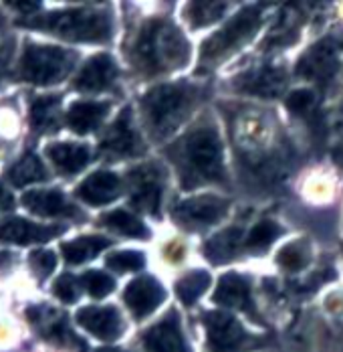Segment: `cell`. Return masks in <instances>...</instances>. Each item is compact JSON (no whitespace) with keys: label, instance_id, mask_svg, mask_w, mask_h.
Returning <instances> with one entry per match:
<instances>
[{"label":"cell","instance_id":"cell-1","mask_svg":"<svg viewBox=\"0 0 343 352\" xmlns=\"http://www.w3.org/2000/svg\"><path fill=\"white\" fill-rule=\"evenodd\" d=\"M220 111L226 118L242 182L259 195L281 190L297 166V152L279 116L250 104H220Z\"/></svg>","mask_w":343,"mask_h":352},{"label":"cell","instance_id":"cell-2","mask_svg":"<svg viewBox=\"0 0 343 352\" xmlns=\"http://www.w3.org/2000/svg\"><path fill=\"white\" fill-rule=\"evenodd\" d=\"M164 156L176 168L180 188L186 192L200 186L230 188L224 142L210 111H204L180 138L168 144Z\"/></svg>","mask_w":343,"mask_h":352},{"label":"cell","instance_id":"cell-3","mask_svg":"<svg viewBox=\"0 0 343 352\" xmlns=\"http://www.w3.org/2000/svg\"><path fill=\"white\" fill-rule=\"evenodd\" d=\"M126 53L137 77L152 79L184 69L190 61L192 47L170 16H150L137 25Z\"/></svg>","mask_w":343,"mask_h":352},{"label":"cell","instance_id":"cell-4","mask_svg":"<svg viewBox=\"0 0 343 352\" xmlns=\"http://www.w3.org/2000/svg\"><path fill=\"white\" fill-rule=\"evenodd\" d=\"M206 83L172 81L147 89L139 98L143 128L154 142H164L176 134L208 98Z\"/></svg>","mask_w":343,"mask_h":352},{"label":"cell","instance_id":"cell-5","mask_svg":"<svg viewBox=\"0 0 343 352\" xmlns=\"http://www.w3.org/2000/svg\"><path fill=\"white\" fill-rule=\"evenodd\" d=\"M267 12H269V4H250L240 8L224 27H220L202 43L196 71L202 75L206 71L216 69L244 45H248L265 25Z\"/></svg>","mask_w":343,"mask_h":352},{"label":"cell","instance_id":"cell-6","mask_svg":"<svg viewBox=\"0 0 343 352\" xmlns=\"http://www.w3.org/2000/svg\"><path fill=\"white\" fill-rule=\"evenodd\" d=\"M29 25L77 43H107L115 29L113 12L109 8L91 6L51 12L47 16L34 19Z\"/></svg>","mask_w":343,"mask_h":352},{"label":"cell","instance_id":"cell-7","mask_svg":"<svg viewBox=\"0 0 343 352\" xmlns=\"http://www.w3.org/2000/svg\"><path fill=\"white\" fill-rule=\"evenodd\" d=\"M295 75L311 81L321 91L331 89L343 75V41L325 36L301 55Z\"/></svg>","mask_w":343,"mask_h":352},{"label":"cell","instance_id":"cell-8","mask_svg":"<svg viewBox=\"0 0 343 352\" xmlns=\"http://www.w3.org/2000/svg\"><path fill=\"white\" fill-rule=\"evenodd\" d=\"M202 326L206 330V346L210 352H250L267 346L271 340L244 330L228 312H202Z\"/></svg>","mask_w":343,"mask_h":352},{"label":"cell","instance_id":"cell-9","mask_svg":"<svg viewBox=\"0 0 343 352\" xmlns=\"http://www.w3.org/2000/svg\"><path fill=\"white\" fill-rule=\"evenodd\" d=\"M75 61L77 55L67 49L55 45H29L23 55L21 73L27 81L36 85H51L65 79Z\"/></svg>","mask_w":343,"mask_h":352},{"label":"cell","instance_id":"cell-10","mask_svg":"<svg viewBox=\"0 0 343 352\" xmlns=\"http://www.w3.org/2000/svg\"><path fill=\"white\" fill-rule=\"evenodd\" d=\"M130 182V203L139 212L162 217V207L166 199L168 173L160 162H145L128 173Z\"/></svg>","mask_w":343,"mask_h":352},{"label":"cell","instance_id":"cell-11","mask_svg":"<svg viewBox=\"0 0 343 352\" xmlns=\"http://www.w3.org/2000/svg\"><path fill=\"white\" fill-rule=\"evenodd\" d=\"M233 207L230 199L218 195H198L194 199H184L174 203L170 209L172 219L184 231H206L218 225Z\"/></svg>","mask_w":343,"mask_h":352},{"label":"cell","instance_id":"cell-12","mask_svg":"<svg viewBox=\"0 0 343 352\" xmlns=\"http://www.w3.org/2000/svg\"><path fill=\"white\" fill-rule=\"evenodd\" d=\"M287 83H289L287 67L269 61V63H261L257 67L237 73L235 77L226 81V89L235 94L263 98V100H274L285 91Z\"/></svg>","mask_w":343,"mask_h":352},{"label":"cell","instance_id":"cell-13","mask_svg":"<svg viewBox=\"0 0 343 352\" xmlns=\"http://www.w3.org/2000/svg\"><path fill=\"white\" fill-rule=\"evenodd\" d=\"M147 146L141 140L134 124V109L128 106L119 111L115 122L109 126L105 138L99 144L102 156L109 160H121V158H137L145 154Z\"/></svg>","mask_w":343,"mask_h":352},{"label":"cell","instance_id":"cell-14","mask_svg":"<svg viewBox=\"0 0 343 352\" xmlns=\"http://www.w3.org/2000/svg\"><path fill=\"white\" fill-rule=\"evenodd\" d=\"M212 302L224 308L239 310L250 318L255 324L267 326L265 318L259 314V308L252 300V280L248 276H240L237 272L224 274L212 294Z\"/></svg>","mask_w":343,"mask_h":352},{"label":"cell","instance_id":"cell-15","mask_svg":"<svg viewBox=\"0 0 343 352\" xmlns=\"http://www.w3.org/2000/svg\"><path fill=\"white\" fill-rule=\"evenodd\" d=\"M139 342L143 352H192L176 308H170L154 326H150L141 334Z\"/></svg>","mask_w":343,"mask_h":352},{"label":"cell","instance_id":"cell-16","mask_svg":"<svg viewBox=\"0 0 343 352\" xmlns=\"http://www.w3.org/2000/svg\"><path fill=\"white\" fill-rule=\"evenodd\" d=\"M126 306L130 308L132 316L137 322L154 314L166 300V289L164 285L152 276H141L130 283L123 292Z\"/></svg>","mask_w":343,"mask_h":352},{"label":"cell","instance_id":"cell-17","mask_svg":"<svg viewBox=\"0 0 343 352\" xmlns=\"http://www.w3.org/2000/svg\"><path fill=\"white\" fill-rule=\"evenodd\" d=\"M77 322L87 332L97 336L99 340L111 342L121 338L126 330V322L115 306H87L77 312Z\"/></svg>","mask_w":343,"mask_h":352},{"label":"cell","instance_id":"cell-18","mask_svg":"<svg viewBox=\"0 0 343 352\" xmlns=\"http://www.w3.org/2000/svg\"><path fill=\"white\" fill-rule=\"evenodd\" d=\"M117 77H119V69L113 57L107 53H99V55H93L83 65V69L79 71V75L73 81V87L77 91H87V94L107 91L115 85Z\"/></svg>","mask_w":343,"mask_h":352},{"label":"cell","instance_id":"cell-19","mask_svg":"<svg viewBox=\"0 0 343 352\" xmlns=\"http://www.w3.org/2000/svg\"><path fill=\"white\" fill-rule=\"evenodd\" d=\"M305 10L295 6H287L281 10L279 21L274 23V27L269 31V35L263 38L261 51L263 53H273L279 49H285L289 45H295L297 38L301 35V29L305 25Z\"/></svg>","mask_w":343,"mask_h":352},{"label":"cell","instance_id":"cell-20","mask_svg":"<svg viewBox=\"0 0 343 352\" xmlns=\"http://www.w3.org/2000/svg\"><path fill=\"white\" fill-rule=\"evenodd\" d=\"M285 104H287V109L295 118H301V120L307 122L315 144H323V142L327 140L325 138V124H323L321 109L317 106V94H315V89L299 87V89H295V91H291L287 96V102Z\"/></svg>","mask_w":343,"mask_h":352},{"label":"cell","instance_id":"cell-21","mask_svg":"<svg viewBox=\"0 0 343 352\" xmlns=\"http://www.w3.org/2000/svg\"><path fill=\"white\" fill-rule=\"evenodd\" d=\"M61 231H65V227L36 225V223L27 221V219L14 217V219H8L0 225V241H10L16 245H31V243L49 241L55 235H59Z\"/></svg>","mask_w":343,"mask_h":352},{"label":"cell","instance_id":"cell-22","mask_svg":"<svg viewBox=\"0 0 343 352\" xmlns=\"http://www.w3.org/2000/svg\"><path fill=\"white\" fill-rule=\"evenodd\" d=\"M121 192H123L121 178L115 173H109V170L93 173L91 176H87L77 188V197L81 201H85L87 205H93V207H102V205L115 201Z\"/></svg>","mask_w":343,"mask_h":352},{"label":"cell","instance_id":"cell-23","mask_svg":"<svg viewBox=\"0 0 343 352\" xmlns=\"http://www.w3.org/2000/svg\"><path fill=\"white\" fill-rule=\"evenodd\" d=\"M242 245H244V227L237 223V225H230L228 229L212 235L210 239H206L202 245V253L210 263L222 265V263L237 259L239 251H242Z\"/></svg>","mask_w":343,"mask_h":352},{"label":"cell","instance_id":"cell-24","mask_svg":"<svg viewBox=\"0 0 343 352\" xmlns=\"http://www.w3.org/2000/svg\"><path fill=\"white\" fill-rule=\"evenodd\" d=\"M23 203L40 217H81L77 207H73L59 190H29L23 197Z\"/></svg>","mask_w":343,"mask_h":352},{"label":"cell","instance_id":"cell-25","mask_svg":"<svg viewBox=\"0 0 343 352\" xmlns=\"http://www.w3.org/2000/svg\"><path fill=\"white\" fill-rule=\"evenodd\" d=\"M109 109V102H75L67 111L69 128L77 134H89L102 126Z\"/></svg>","mask_w":343,"mask_h":352},{"label":"cell","instance_id":"cell-26","mask_svg":"<svg viewBox=\"0 0 343 352\" xmlns=\"http://www.w3.org/2000/svg\"><path fill=\"white\" fill-rule=\"evenodd\" d=\"M47 154L55 162V166L65 175H77L91 160V150L85 144H51L47 148Z\"/></svg>","mask_w":343,"mask_h":352},{"label":"cell","instance_id":"cell-27","mask_svg":"<svg viewBox=\"0 0 343 352\" xmlns=\"http://www.w3.org/2000/svg\"><path fill=\"white\" fill-rule=\"evenodd\" d=\"M99 223H102L103 227H107L109 231H113L117 235H123V237L150 239V229L141 223V219H137L136 214L123 211V209L105 212Z\"/></svg>","mask_w":343,"mask_h":352},{"label":"cell","instance_id":"cell-28","mask_svg":"<svg viewBox=\"0 0 343 352\" xmlns=\"http://www.w3.org/2000/svg\"><path fill=\"white\" fill-rule=\"evenodd\" d=\"M111 245V241L107 237L102 235H87V237H79L75 241H69L63 243V255H65V261L69 265H79V263H85L93 257L99 255V251L107 249Z\"/></svg>","mask_w":343,"mask_h":352},{"label":"cell","instance_id":"cell-29","mask_svg":"<svg viewBox=\"0 0 343 352\" xmlns=\"http://www.w3.org/2000/svg\"><path fill=\"white\" fill-rule=\"evenodd\" d=\"M283 235V227L274 219H261L246 235L242 251L246 253H265Z\"/></svg>","mask_w":343,"mask_h":352},{"label":"cell","instance_id":"cell-30","mask_svg":"<svg viewBox=\"0 0 343 352\" xmlns=\"http://www.w3.org/2000/svg\"><path fill=\"white\" fill-rule=\"evenodd\" d=\"M210 283H212V278L204 270L188 272L176 282V296L184 306L190 308L198 302V298H202V294L210 287Z\"/></svg>","mask_w":343,"mask_h":352},{"label":"cell","instance_id":"cell-31","mask_svg":"<svg viewBox=\"0 0 343 352\" xmlns=\"http://www.w3.org/2000/svg\"><path fill=\"white\" fill-rule=\"evenodd\" d=\"M228 10L226 2H190L184 8V21L192 29H202L212 23H218Z\"/></svg>","mask_w":343,"mask_h":352},{"label":"cell","instance_id":"cell-32","mask_svg":"<svg viewBox=\"0 0 343 352\" xmlns=\"http://www.w3.org/2000/svg\"><path fill=\"white\" fill-rule=\"evenodd\" d=\"M285 272L289 274H299L311 263V245L307 239H297L289 245H285L274 259Z\"/></svg>","mask_w":343,"mask_h":352},{"label":"cell","instance_id":"cell-33","mask_svg":"<svg viewBox=\"0 0 343 352\" xmlns=\"http://www.w3.org/2000/svg\"><path fill=\"white\" fill-rule=\"evenodd\" d=\"M8 178L14 186H25V184H33V182H40L47 178V173H45V166L43 162L38 160L36 154H27L23 160H19L10 173H8Z\"/></svg>","mask_w":343,"mask_h":352},{"label":"cell","instance_id":"cell-34","mask_svg":"<svg viewBox=\"0 0 343 352\" xmlns=\"http://www.w3.org/2000/svg\"><path fill=\"white\" fill-rule=\"evenodd\" d=\"M57 113H59V98L57 96H45V98L34 100L33 109H31L34 128H38L43 132L55 130L59 126Z\"/></svg>","mask_w":343,"mask_h":352},{"label":"cell","instance_id":"cell-35","mask_svg":"<svg viewBox=\"0 0 343 352\" xmlns=\"http://www.w3.org/2000/svg\"><path fill=\"white\" fill-rule=\"evenodd\" d=\"M105 265L117 274L126 272H139L145 265V255L136 249H123V251H113L107 255Z\"/></svg>","mask_w":343,"mask_h":352},{"label":"cell","instance_id":"cell-36","mask_svg":"<svg viewBox=\"0 0 343 352\" xmlns=\"http://www.w3.org/2000/svg\"><path fill=\"white\" fill-rule=\"evenodd\" d=\"M81 285L87 289V294L91 298H97L102 300L105 296H109L113 289H115V282L111 276H107L105 272H87L83 278H81Z\"/></svg>","mask_w":343,"mask_h":352},{"label":"cell","instance_id":"cell-37","mask_svg":"<svg viewBox=\"0 0 343 352\" xmlns=\"http://www.w3.org/2000/svg\"><path fill=\"white\" fill-rule=\"evenodd\" d=\"M55 265H57V255L53 251H34L31 255V267L38 280H45L47 276H51Z\"/></svg>","mask_w":343,"mask_h":352},{"label":"cell","instance_id":"cell-38","mask_svg":"<svg viewBox=\"0 0 343 352\" xmlns=\"http://www.w3.org/2000/svg\"><path fill=\"white\" fill-rule=\"evenodd\" d=\"M53 294H55L59 300H63L65 304H73V302L79 298V280L73 278L71 274L61 276V278L55 282Z\"/></svg>","mask_w":343,"mask_h":352},{"label":"cell","instance_id":"cell-39","mask_svg":"<svg viewBox=\"0 0 343 352\" xmlns=\"http://www.w3.org/2000/svg\"><path fill=\"white\" fill-rule=\"evenodd\" d=\"M335 140H333V146H331V158H333V162L340 166L343 170V122H340L338 126H335Z\"/></svg>","mask_w":343,"mask_h":352},{"label":"cell","instance_id":"cell-40","mask_svg":"<svg viewBox=\"0 0 343 352\" xmlns=\"http://www.w3.org/2000/svg\"><path fill=\"white\" fill-rule=\"evenodd\" d=\"M166 257L170 259V261H180L182 257H184V245L182 243H172L168 249H166Z\"/></svg>","mask_w":343,"mask_h":352},{"label":"cell","instance_id":"cell-41","mask_svg":"<svg viewBox=\"0 0 343 352\" xmlns=\"http://www.w3.org/2000/svg\"><path fill=\"white\" fill-rule=\"evenodd\" d=\"M12 207V197L6 192V188L0 184V211H4V209H10Z\"/></svg>","mask_w":343,"mask_h":352},{"label":"cell","instance_id":"cell-42","mask_svg":"<svg viewBox=\"0 0 343 352\" xmlns=\"http://www.w3.org/2000/svg\"><path fill=\"white\" fill-rule=\"evenodd\" d=\"M12 51V45L8 47H2L0 49V77H2V73H4V69H6V61H8V53Z\"/></svg>","mask_w":343,"mask_h":352},{"label":"cell","instance_id":"cell-43","mask_svg":"<svg viewBox=\"0 0 343 352\" xmlns=\"http://www.w3.org/2000/svg\"><path fill=\"white\" fill-rule=\"evenodd\" d=\"M12 6H21V10H34L38 8L40 4L38 2H10Z\"/></svg>","mask_w":343,"mask_h":352},{"label":"cell","instance_id":"cell-44","mask_svg":"<svg viewBox=\"0 0 343 352\" xmlns=\"http://www.w3.org/2000/svg\"><path fill=\"white\" fill-rule=\"evenodd\" d=\"M97 352H126V351H121V349H102V351H97Z\"/></svg>","mask_w":343,"mask_h":352},{"label":"cell","instance_id":"cell-45","mask_svg":"<svg viewBox=\"0 0 343 352\" xmlns=\"http://www.w3.org/2000/svg\"><path fill=\"white\" fill-rule=\"evenodd\" d=\"M8 259V255L6 253H0V261H6Z\"/></svg>","mask_w":343,"mask_h":352},{"label":"cell","instance_id":"cell-46","mask_svg":"<svg viewBox=\"0 0 343 352\" xmlns=\"http://www.w3.org/2000/svg\"><path fill=\"white\" fill-rule=\"evenodd\" d=\"M340 111H342V113H343V106H342V107H340Z\"/></svg>","mask_w":343,"mask_h":352}]
</instances>
